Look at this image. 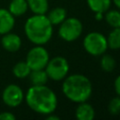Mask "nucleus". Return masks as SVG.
<instances>
[{
    "label": "nucleus",
    "mask_w": 120,
    "mask_h": 120,
    "mask_svg": "<svg viewBox=\"0 0 120 120\" xmlns=\"http://www.w3.org/2000/svg\"><path fill=\"white\" fill-rule=\"evenodd\" d=\"M44 69L49 79L54 82H60L68 75L69 64L63 56H54L49 59Z\"/></svg>",
    "instance_id": "423d86ee"
},
{
    "label": "nucleus",
    "mask_w": 120,
    "mask_h": 120,
    "mask_svg": "<svg viewBox=\"0 0 120 120\" xmlns=\"http://www.w3.org/2000/svg\"><path fill=\"white\" fill-rule=\"evenodd\" d=\"M52 24L46 14H34L24 23V34L28 40L35 45H44L52 37Z\"/></svg>",
    "instance_id": "7ed1b4c3"
},
{
    "label": "nucleus",
    "mask_w": 120,
    "mask_h": 120,
    "mask_svg": "<svg viewBox=\"0 0 120 120\" xmlns=\"http://www.w3.org/2000/svg\"><path fill=\"white\" fill-rule=\"evenodd\" d=\"M104 19L112 28L120 27V10L108 9L104 13Z\"/></svg>",
    "instance_id": "6ab92c4d"
},
{
    "label": "nucleus",
    "mask_w": 120,
    "mask_h": 120,
    "mask_svg": "<svg viewBox=\"0 0 120 120\" xmlns=\"http://www.w3.org/2000/svg\"><path fill=\"white\" fill-rule=\"evenodd\" d=\"M24 98L32 111L43 115L54 112L58 104L56 94L46 84L30 86Z\"/></svg>",
    "instance_id": "f257e3e1"
},
{
    "label": "nucleus",
    "mask_w": 120,
    "mask_h": 120,
    "mask_svg": "<svg viewBox=\"0 0 120 120\" xmlns=\"http://www.w3.org/2000/svg\"><path fill=\"white\" fill-rule=\"evenodd\" d=\"M30 72H31V68H29V66L26 64L25 61H21V62L16 63L12 68L13 75L18 79L27 78Z\"/></svg>",
    "instance_id": "f3484780"
},
{
    "label": "nucleus",
    "mask_w": 120,
    "mask_h": 120,
    "mask_svg": "<svg viewBox=\"0 0 120 120\" xmlns=\"http://www.w3.org/2000/svg\"><path fill=\"white\" fill-rule=\"evenodd\" d=\"M67 10L62 7H55L46 15L52 25H59L67 18Z\"/></svg>",
    "instance_id": "f8f14e48"
},
{
    "label": "nucleus",
    "mask_w": 120,
    "mask_h": 120,
    "mask_svg": "<svg viewBox=\"0 0 120 120\" xmlns=\"http://www.w3.org/2000/svg\"><path fill=\"white\" fill-rule=\"evenodd\" d=\"M84 51L92 56H100L108 50L107 38L99 32L93 31L86 34L82 39Z\"/></svg>",
    "instance_id": "20e7f679"
},
{
    "label": "nucleus",
    "mask_w": 120,
    "mask_h": 120,
    "mask_svg": "<svg viewBox=\"0 0 120 120\" xmlns=\"http://www.w3.org/2000/svg\"><path fill=\"white\" fill-rule=\"evenodd\" d=\"M95 20L96 21H102L104 19V13H101V12H95Z\"/></svg>",
    "instance_id": "393cba45"
},
{
    "label": "nucleus",
    "mask_w": 120,
    "mask_h": 120,
    "mask_svg": "<svg viewBox=\"0 0 120 120\" xmlns=\"http://www.w3.org/2000/svg\"><path fill=\"white\" fill-rule=\"evenodd\" d=\"M15 25V17L6 8H0V35L10 32Z\"/></svg>",
    "instance_id": "9d476101"
},
{
    "label": "nucleus",
    "mask_w": 120,
    "mask_h": 120,
    "mask_svg": "<svg viewBox=\"0 0 120 120\" xmlns=\"http://www.w3.org/2000/svg\"><path fill=\"white\" fill-rule=\"evenodd\" d=\"M112 3H113L114 6H115L118 9H120V0H112Z\"/></svg>",
    "instance_id": "a878e982"
},
{
    "label": "nucleus",
    "mask_w": 120,
    "mask_h": 120,
    "mask_svg": "<svg viewBox=\"0 0 120 120\" xmlns=\"http://www.w3.org/2000/svg\"><path fill=\"white\" fill-rule=\"evenodd\" d=\"M1 44L6 51L9 52H15L21 49L22 39L17 34L8 32L4 34L1 38Z\"/></svg>",
    "instance_id": "1a4fd4ad"
},
{
    "label": "nucleus",
    "mask_w": 120,
    "mask_h": 120,
    "mask_svg": "<svg viewBox=\"0 0 120 120\" xmlns=\"http://www.w3.org/2000/svg\"><path fill=\"white\" fill-rule=\"evenodd\" d=\"M108 112L112 115L120 114V97L116 96L110 99L108 103Z\"/></svg>",
    "instance_id": "412c9836"
},
{
    "label": "nucleus",
    "mask_w": 120,
    "mask_h": 120,
    "mask_svg": "<svg viewBox=\"0 0 120 120\" xmlns=\"http://www.w3.org/2000/svg\"><path fill=\"white\" fill-rule=\"evenodd\" d=\"M2 99L6 105L11 108L18 107L24 99L22 89L17 84H8L2 93Z\"/></svg>",
    "instance_id": "6e6552de"
},
{
    "label": "nucleus",
    "mask_w": 120,
    "mask_h": 120,
    "mask_svg": "<svg viewBox=\"0 0 120 120\" xmlns=\"http://www.w3.org/2000/svg\"><path fill=\"white\" fill-rule=\"evenodd\" d=\"M28 8L34 14H46L49 10L48 0H26Z\"/></svg>",
    "instance_id": "4468645a"
},
{
    "label": "nucleus",
    "mask_w": 120,
    "mask_h": 120,
    "mask_svg": "<svg viewBox=\"0 0 120 120\" xmlns=\"http://www.w3.org/2000/svg\"><path fill=\"white\" fill-rule=\"evenodd\" d=\"M16 116L10 112H0V120H15Z\"/></svg>",
    "instance_id": "4be33fe9"
},
{
    "label": "nucleus",
    "mask_w": 120,
    "mask_h": 120,
    "mask_svg": "<svg viewBox=\"0 0 120 120\" xmlns=\"http://www.w3.org/2000/svg\"><path fill=\"white\" fill-rule=\"evenodd\" d=\"M86 4L91 11L105 13L112 6V0H86Z\"/></svg>",
    "instance_id": "2eb2a0df"
},
{
    "label": "nucleus",
    "mask_w": 120,
    "mask_h": 120,
    "mask_svg": "<svg viewBox=\"0 0 120 120\" xmlns=\"http://www.w3.org/2000/svg\"><path fill=\"white\" fill-rule=\"evenodd\" d=\"M61 89L63 95L68 100L77 104L87 101L93 92L90 79L81 73L68 75L63 80Z\"/></svg>",
    "instance_id": "f03ea898"
},
{
    "label": "nucleus",
    "mask_w": 120,
    "mask_h": 120,
    "mask_svg": "<svg viewBox=\"0 0 120 120\" xmlns=\"http://www.w3.org/2000/svg\"><path fill=\"white\" fill-rule=\"evenodd\" d=\"M100 56L101 58H100L99 65H100L101 69L105 72H112L115 68V66H116L115 59L112 55L107 54V53H103Z\"/></svg>",
    "instance_id": "aec40b11"
},
{
    "label": "nucleus",
    "mask_w": 120,
    "mask_h": 120,
    "mask_svg": "<svg viewBox=\"0 0 120 120\" xmlns=\"http://www.w3.org/2000/svg\"><path fill=\"white\" fill-rule=\"evenodd\" d=\"M45 118L47 120H60V117L57 116V115H55V114H53V112L45 115Z\"/></svg>",
    "instance_id": "b1692460"
},
{
    "label": "nucleus",
    "mask_w": 120,
    "mask_h": 120,
    "mask_svg": "<svg viewBox=\"0 0 120 120\" xmlns=\"http://www.w3.org/2000/svg\"><path fill=\"white\" fill-rule=\"evenodd\" d=\"M96 112L94 107L87 101L78 103L75 109V116L78 120H93Z\"/></svg>",
    "instance_id": "9b49d317"
},
{
    "label": "nucleus",
    "mask_w": 120,
    "mask_h": 120,
    "mask_svg": "<svg viewBox=\"0 0 120 120\" xmlns=\"http://www.w3.org/2000/svg\"><path fill=\"white\" fill-rule=\"evenodd\" d=\"M29 79L32 83V85H42L46 84L49 78L45 71V69H36L31 70L29 74Z\"/></svg>",
    "instance_id": "dca6fc26"
},
{
    "label": "nucleus",
    "mask_w": 120,
    "mask_h": 120,
    "mask_svg": "<svg viewBox=\"0 0 120 120\" xmlns=\"http://www.w3.org/2000/svg\"><path fill=\"white\" fill-rule=\"evenodd\" d=\"M82 22L75 17L66 18L58 28V36L66 42H72L77 40L82 34Z\"/></svg>",
    "instance_id": "39448f33"
},
{
    "label": "nucleus",
    "mask_w": 120,
    "mask_h": 120,
    "mask_svg": "<svg viewBox=\"0 0 120 120\" xmlns=\"http://www.w3.org/2000/svg\"><path fill=\"white\" fill-rule=\"evenodd\" d=\"M113 88H114V91H115L116 95L120 97V75H118V76L114 79V82H113Z\"/></svg>",
    "instance_id": "5701e85b"
},
{
    "label": "nucleus",
    "mask_w": 120,
    "mask_h": 120,
    "mask_svg": "<svg viewBox=\"0 0 120 120\" xmlns=\"http://www.w3.org/2000/svg\"><path fill=\"white\" fill-rule=\"evenodd\" d=\"M49 59L50 54L47 49L42 45H36L28 51L25 62L31 70L44 69Z\"/></svg>",
    "instance_id": "0eeeda50"
},
{
    "label": "nucleus",
    "mask_w": 120,
    "mask_h": 120,
    "mask_svg": "<svg viewBox=\"0 0 120 120\" xmlns=\"http://www.w3.org/2000/svg\"><path fill=\"white\" fill-rule=\"evenodd\" d=\"M28 5L26 0H11L8 5V11L14 17H20L26 13Z\"/></svg>",
    "instance_id": "ddd939ff"
},
{
    "label": "nucleus",
    "mask_w": 120,
    "mask_h": 120,
    "mask_svg": "<svg viewBox=\"0 0 120 120\" xmlns=\"http://www.w3.org/2000/svg\"><path fill=\"white\" fill-rule=\"evenodd\" d=\"M107 38L108 48L112 50H119L120 49V27L112 28V30L109 33Z\"/></svg>",
    "instance_id": "a211bd4d"
}]
</instances>
